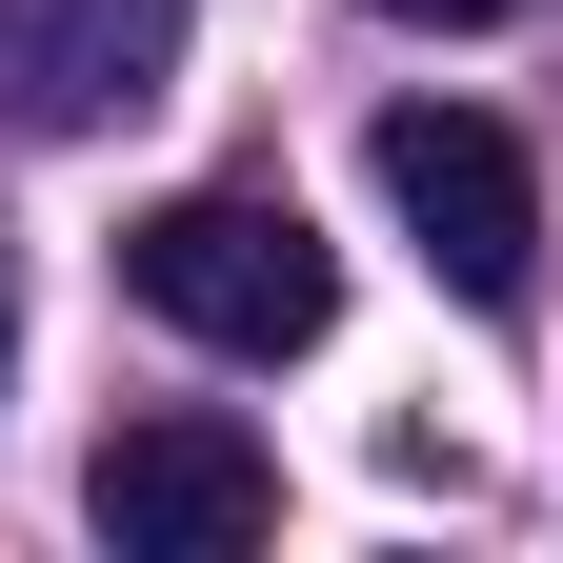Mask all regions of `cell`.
Returning a JSON list of instances; mask_svg holds the SVG:
<instances>
[{
    "instance_id": "8992f818",
    "label": "cell",
    "mask_w": 563,
    "mask_h": 563,
    "mask_svg": "<svg viewBox=\"0 0 563 563\" xmlns=\"http://www.w3.org/2000/svg\"><path fill=\"white\" fill-rule=\"evenodd\" d=\"M0 342H21V302H0Z\"/></svg>"
},
{
    "instance_id": "277c9868",
    "label": "cell",
    "mask_w": 563,
    "mask_h": 563,
    "mask_svg": "<svg viewBox=\"0 0 563 563\" xmlns=\"http://www.w3.org/2000/svg\"><path fill=\"white\" fill-rule=\"evenodd\" d=\"M181 60V0H0V121L21 141H81L121 101H162Z\"/></svg>"
},
{
    "instance_id": "3957f363",
    "label": "cell",
    "mask_w": 563,
    "mask_h": 563,
    "mask_svg": "<svg viewBox=\"0 0 563 563\" xmlns=\"http://www.w3.org/2000/svg\"><path fill=\"white\" fill-rule=\"evenodd\" d=\"M81 504H101L121 563H242V543L282 523V443L222 422V402H141V422H101Z\"/></svg>"
},
{
    "instance_id": "7a4b0ae2",
    "label": "cell",
    "mask_w": 563,
    "mask_h": 563,
    "mask_svg": "<svg viewBox=\"0 0 563 563\" xmlns=\"http://www.w3.org/2000/svg\"><path fill=\"white\" fill-rule=\"evenodd\" d=\"M383 201H402V242L422 282H463L483 322H523V282H543V181H523V141L483 121V101H383Z\"/></svg>"
},
{
    "instance_id": "5b68a950",
    "label": "cell",
    "mask_w": 563,
    "mask_h": 563,
    "mask_svg": "<svg viewBox=\"0 0 563 563\" xmlns=\"http://www.w3.org/2000/svg\"><path fill=\"white\" fill-rule=\"evenodd\" d=\"M383 21H543V0H383Z\"/></svg>"
},
{
    "instance_id": "6da1fadb",
    "label": "cell",
    "mask_w": 563,
    "mask_h": 563,
    "mask_svg": "<svg viewBox=\"0 0 563 563\" xmlns=\"http://www.w3.org/2000/svg\"><path fill=\"white\" fill-rule=\"evenodd\" d=\"M121 282H141L181 342H222V363H302V342L342 322V262H322V222H302V201H242V181L162 201V222L121 242Z\"/></svg>"
}]
</instances>
